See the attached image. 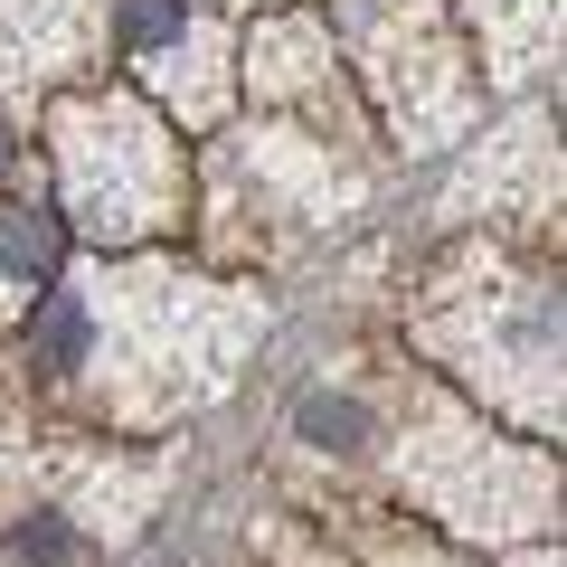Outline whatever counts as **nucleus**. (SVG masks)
Masks as SVG:
<instances>
[{
    "label": "nucleus",
    "mask_w": 567,
    "mask_h": 567,
    "mask_svg": "<svg viewBox=\"0 0 567 567\" xmlns=\"http://www.w3.org/2000/svg\"><path fill=\"white\" fill-rule=\"evenodd\" d=\"M85 142H104V171H76V199L104 218V237H133L152 208L171 199V152L152 123H133L123 104H95V114H66Z\"/></svg>",
    "instance_id": "obj_1"
},
{
    "label": "nucleus",
    "mask_w": 567,
    "mask_h": 567,
    "mask_svg": "<svg viewBox=\"0 0 567 567\" xmlns=\"http://www.w3.org/2000/svg\"><path fill=\"white\" fill-rule=\"evenodd\" d=\"M48 265H58V218L0 208V312H20V293H39Z\"/></svg>",
    "instance_id": "obj_2"
},
{
    "label": "nucleus",
    "mask_w": 567,
    "mask_h": 567,
    "mask_svg": "<svg viewBox=\"0 0 567 567\" xmlns=\"http://www.w3.org/2000/svg\"><path fill=\"white\" fill-rule=\"evenodd\" d=\"M10 558H20V567H76V539H66L58 511H29V520L10 529Z\"/></svg>",
    "instance_id": "obj_3"
},
{
    "label": "nucleus",
    "mask_w": 567,
    "mask_h": 567,
    "mask_svg": "<svg viewBox=\"0 0 567 567\" xmlns=\"http://www.w3.org/2000/svg\"><path fill=\"white\" fill-rule=\"evenodd\" d=\"M529 567H558V558H529Z\"/></svg>",
    "instance_id": "obj_4"
},
{
    "label": "nucleus",
    "mask_w": 567,
    "mask_h": 567,
    "mask_svg": "<svg viewBox=\"0 0 567 567\" xmlns=\"http://www.w3.org/2000/svg\"><path fill=\"white\" fill-rule=\"evenodd\" d=\"M0 171H10V152H0Z\"/></svg>",
    "instance_id": "obj_5"
}]
</instances>
